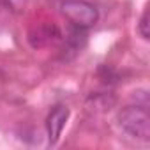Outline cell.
<instances>
[{
    "instance_id": "obj_3",
    "label": "cell",
    "mask_w": 150,
    "mask_h": 150,
    "mask_svg": "<svg viewBox=\"0 0 150 150\" xmlns=\"http://www.w3.org/2000/svg\"><path fill=\"white\" fill-rule=\"evenodd\" d=\"M69 118V108L67 106H55L48 118H46V131H48V139H50V145H55L65 127V122Z\"/></svg>"
},
{
    "instance_id": "obj_2",
    "label": "cell",
    "mask_w": 150,
    "mask_h": 150,
    "mask_svg": "<svg viewBox=\"0 0 150 150\" xmlns=\"http://www.w3.org/2000/svg\"><path fill=\"white\" fill-rule=\"evenodd\" d=\"M60 11L72 27L78 28H90L99 20V13L96 6L85 2V0H65L60 6Z\"/></svg>"
},
{
    "instance_id": "obj_4",
    "label": "cell",
    "mask_w": 150,
    "mask_h": 150,
    "mask_svg": "<svg viewBox=\"0 0 150 150\" xmlns=\"http://www.w3.org/2000/svg\"><path fill=\"white\" fill-rule=\"evenodd\" d=\"M138 30H139V34H141V37L145 41L150 37V30H148V11L143 13L141 20H139V25H138Z\"/></svg>"
},
{
    "instance_id": "obj_1",
    "label": "cell",
    "mask_w": 150,
    "mask_h": 150,
    "mask_svg": "<svg viewBox=\"0 0 150 150\" xmlns=\"http://www.w3.org/2000/svg\"><path fill=\"white\" fill-rule=\"evenodd\" d=\"M117 122L118 127L141 141H148L150 139V117L146 111V106H139V104H132V106H125L124 110L118 111L117 115Z\"/></svg>"
}]
</instances>
